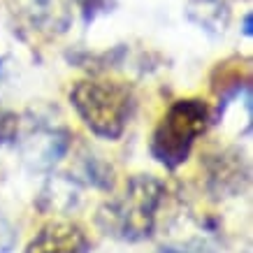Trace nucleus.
I'll use <instances>...</instances> for the list:
<instances>
[{
    "label": "nucleus",
    "instance_id": "obj_1",
    "mask_svg": "<svg viewBox=\"0 0 253 253\" xmlns=\"http://www.w3.org/2000/svg\"><path fill=\"white\" fill-rule=\"evenodd\" d=\"M165 198V184L154 174H135L128 179L126 193L107 202L98 211V225L112 237L142 242L154 235L156 214Z\"/></svg>",
    "mask_w": 253,
    "mask_h": 253
},
{
    "label": "nucleus",
    "instance_id": "obj_2",
    "mask_svg": "<svg viewBox=\"0 0 253 253\" xmlns=\"http://www.w3.org/2000/svg\"><path fill=\"white\" fill-rule=\"evenodd\" d=\"M70 102L93 135L119 139L130 119L132 91L121 82L86 79L72 86Z\"/></svg>",
    "mask_w": 253,
    "mask_h": 253
},
{
    "label": "nucleus",
    "instance_id": "obj_3",
    "mask_svg": "<svg viewBox=\"0 0 253 253\" xmlns=\"http://www.w3.org/2000/svg\"><path fill=\"white\" fill-rule=\"evenodd\" d=\"M209 107L205 100L186 98L169 105L161 123L156 126L149 151L163 168L176 169L181 163L188 161L193 144L207 130Z\"/></svg>",
    "mask_w": 253,
    "mask_h": 253
},
{
    "label": "nucleus",
    "instance_id": "obj_4",
    "mask_svg": "<svg viewBox=\"0 0 253 253\" xmlns=\"http://www.w3.org/2000/svg\"><path fill=\"white\" fill-rule=\"evenodd\" d=\"M91 242L86 230L72 221H51L28 242L23 253H88Z\"/></svg>",
    "mask_w": 253,
    "mask_h": 253
},
{
    "label": "nucleus",
    "instance_id": "obj_5",
    "mask_svg": "<svg viewBox=\"0 0 253 253\" xmlns=\"http://www.w3.org/2000/svg\"><path fill=\"white\" fill-rule=\"evenodd\" d=\"M70 135L65 128H40L26 139L23 156L35 169H51L70 149Z\"/></svg>",
    "mask_w": 253,
    "mask_h": 253
},
{
    "label": "nucleus",
    "instance_id": "obj_6",
    "mask_svg": "<svg viewBox=\"0 0 253 253\" xmlns=\"http://www.w3.org/2000/svg\"><path fill=\"white\" fill-rule=\"evenodd\" d=\"M79 2H82V14H84L86 26H88L98 14L112 12V7H114V0H79Z\"/></svg>",
    "mask_w": 253,
    "mask_h": 253
},
{
    "label": "nucleus",
    "instance_id": "obj_7",
    "mask_svg": "<svg viewBox=\"0 0 253 253\" xmlns=\"http://www.w3.org/2000/svg\"><path fill=\"white\" fill-rule=\"evenodd\" d=\"M156 253H214L205 242H188V244L176 246H161Z\"/></svg>",
    "mask_w": 253,
    "mask_h": 253
},
{
    "label": "nucleus",
    "instance_id": "obj_8",
    "mask_svg": "<svg viewBox=\"0 0 253 253\" xmlns=\"http://www.w3.org/2000/svg\"><path fill=\"white\" fill-rule=\"evenodd\" d=\"M251 14H246L244 16V35H249V38H251Z\"/></svg>",
    "mask_w": 253,
    "mask_h": 253
}]
</instances>
